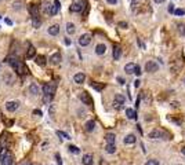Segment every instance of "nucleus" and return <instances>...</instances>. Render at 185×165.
Listing matches in <instances>:
<instances>
[{"instance_id":"obj_1","label":"nucleus","mask_w":185,"mask_h":165,"mask_svg":"<svg viewBox=\"0 0 185 165\" xmlns=\"http://www.w3.org/2000/svg\"><path fill=\"white\" fill-rule=\"evenodd\" d=\"M55 89H57V85H55V83H49V84H44V85H43L44 102H50L51 99L54 98Z\"/></svg>"},{"instance_id":"obj_2","label":"nucleus","mask_w":185,"mask_h":165,"mask_svg":"<svg viewBox=\"0 0 185 165\" xmlns=\"http://www.w3.org/2000/svg\"><path fill=\"white\" fill-rule=\"evenodd\" d=\"M13 161H14V157L9 150H4L0 154V164L1 165H13Z\"/></svg>"},{"instance_id":"obj_3","label":"nucleus","mask_w":185,"mask_h":165,"mask_svg":"<svg viewBox=\"0 0 185 165\" xmlns=\"http://www.w3.org/2000/svg\"><path fill=\"white\" fill-rule=\"evenodd\" d=\"M84 6H86V3H84L83 0H75L72 4H71L69 10H71L72 13H81V11L84 10Z\"/></svg>"},{"instance_id":"obj_4","label":"nucleus","mask_w":185,"mask_h":165,"mask_svg":"<svg viewBox=\"0 0 185 165\" xmlns=\"http://www.w3.org/2000/svg\"><path fill=\"white\" fill-rule=\"evenodd\" d=\"M90 43H91L90 33H84V35H81L80 37H79V44H80L81 47H86V45H89Z\"/></svg>"},{"instance_id":"obj_5","label":"nucleus","mask_w":185,"mask_h":165,"mask_svg":"<svg viewBox=\"0 0 185 165\" xmlns=\"http://www.w3.org/2000/svg\"><path fill=\"white\" fill-rule=\"evenodd\" d=\"M79 98H80L81 102L84 103V105H87V106H91V105H93V98H91L90 94L86 92V91H84V92H81V94L79 95Z\"/></svg>"},{"instance_id":"obj_6","label":"nucleus","mask_w":185,"mask_h":165,"mask_svg":"<svg viewBox=\"0 0 185 165\" xmlns=\"http://www.w3.org/2000/svg\"><path fill=\"white\" fill-rule=\"evenodd\" d=\"M145 70L149 72V73H155V72L159 70V65L155 61H148L145 65Z\"/></svg>"},{"instance_id":"obj_7","label":"nucleus","mask_w":185,"mask_h":165,"mask_svg":"<svg viewBox=\"0 0 185 165\" xmlns=\"http://www.w3.org/2000/svg\"><path fill=\"white\" fill-rule=\"evenodd\" d=\"M18 107H19L18 101H9V102L6 103V109H7L10 113H14L15 110H18Z\"/></svg>"},{"instance_id":"obj_8","label":"nucleus","mask_w":185,"mask_h":165,"mask_svg":"<svg viewBox=\"0 0 185 165\" xmlns=\"http://www.w3.org/2000/svg\"><path fill=\"white\" fill-rule=\"evenodd\" d=\"M124 96H123L122 94H116L115 95V102H113V107L115 109H120V107L123 106V103H124Z\"/></svg>"},{"instance_id":"obj_9","label":"nucleus","mask_w":185,"mask_h":165,"mask_svg":"<svg viewBox=\"0 0 185 165\" xmlns=\"http://www.w3.org/2000/svg\"><path fill=\"white\" fill-rule=\"evenodd\" d=\"M163 134H164V132H163L162 130H154V131H151V132H149L148 136L151 139H160L163 136Z\"/></svg>"},{"instance_id":"obj_10","label":"nucleus","mask_w":185,"mask_h":165,"mask_svg":"<svg viewBox=\"0 0 185 165\" xmlns=\"http://www.w3.org/2000/svg\"><path fill=\"white\" fill-rule=\"evenodd\" d=\"M6 62L9 63L13 69H15V67L18 66V63L21 62V61H18V58H15V57H7V58H6Z\"/></svg>"},{"instance_id":"obj_11","label":"nucleus","mask_w":185,"mask_h":165,"mask_svg":"<svg viewBox=\"0 0 185 165\" xmlns=\"http://www.w3.org/2000/svg\"><path fill=\"white\" fill-rule=\"evenodd\" d=\"M81 162H83V165H93L94 164V158H93L91 154H84L83 158H81Z\"/></svg>"},{"instance_id":"obj_12","label":"nucleus","mask_w":185,"mask_h":165,"mask_svg":"<svg viewBox=\"0 0 185 165\" xmlns=\"http://www.w3.org/2000/svg\"><path fill=\"white\" fill-rule=\"evenodd\" d=\"M50 62L53 63V65H59V62H61V54L54 52L51 57H50Z\"/></svg>"},{"instance_id":"obj_13","label":"nucleus","mask_w":185,"mask_h":165,"mask_svg":"<svg viewBox=\"0 0 185 165\" xmlns=\"http://www.w3.org/2000/svg\"><path fill=\"white\" fill-rule=\"evenodd\" d=\"M84 80H86V74H84V73H77V74H75V77H73V81H75L76 84H81V83H84Z\"/></svg>"},{"instance_id":"obj_14","label":"nucleus","mask_w":185,"mask_h":165,"mask_svg":"<svg viewBox=\"0 0 185 165\" xmlns=\"http://www.w3.org/2000/svg\"><path fill=\"white\" fill-rule=\"evenodd\" d=\"M136 140H137L136 135H133V134L126 135V138L123 139V142H124V144H133V143H136Z\"/></svg>"},{"instance_id":"obj_15","label":"nucleus","mask_w":185,"mask_h":165,"mask_svg":"<svg viewBox=\"0 0 185 165\" xmlns=\"http://www.w3.org/2000/svg\"><path fill=\"white\" fill-rule=\"evenodd\" d=\"M106 52V45L105 44H97L95 45V54L97 55H104Z\"/></svg>"},{"instance_id":"obj_16","label":"nucleus","mask_w":185,"mask_h":165,"mask_svg":"<svg viewBox=\"0 0 185 165\" xmlns=\"http://www.w3.org/2000/svg\"><path fill=\"white\" fill-rule=\"evenodd\" d=\"M35 57H36V50H35V47L32 44H29V48L26 51V58L32 59V58H35Z\"/></svg>"},{"instance_id":"obj_17","label":"nucleus","mask_w":185,"mask_h":165,"mask_svg":"<svg viewBox=\"0 0 185 165\" xmlns=\"http://www.w3.org/2000/svg\"><path fill=\"white\" fill-rule=\"evenodd\" d=\"M59 7H61V3H59V0H55L54 4L51 6V13H50V15H57Z\"/></svg>"},{"instance_id":"obj_18","label":"nucleus","mask_w":185,"mask_h":165,"mask_svg":"<svg viewBox=\"0 0 185 165\" xmlns=\"http://www.w3.org/2000/svg\"><path fill=\"white\" fill-rule=\"evenodd\" d=\"M59 33V25H51V26L49 28V35H51V36H57Z\"/></svg>"},{"instance_id":"obj_19","label":"nucleus","mask_w":185,"mask_h":165,"mask_svg":"<svg viewBox=\"0 0 185 165\" xmlns=\"http://www.w3.org/2000/svg\"><path fill=\"white\" fill-rule=\"evenodd\" d=\"M14 70L17 72L18 74H24V73H26V72H28V69H26V66H25V65H24L22 62H19V63H18V66L15 67Z\"/></svg>"},{"instance_id":"obj_20","label":"nucleus","mask_w":185,"mask_h":165,"mask_svg":"<svg viewBox=\"0 0 185 165\" xmlns=\"http://www.w3.org/2000/svg\"><path fill=\"white\" fill-rule=\"evenodd\" d=\"M35 63L39 65V66H44L46 65V57H43V55H37V57H35Z\"/></svg>"},{"instance_id":"obj_21","label":"nucleus","mask_w":185,"mask_h":165,"mask_svg":"<svg viewBox=\"0 0 185 165\" xmlns=\"http://www.w3.org/2000/svg\"><path fill=\"white\" fill-rule=\"evenodd\" d=\"M136 63H127L126 66H124V72L126 73H129V74H131V73H134L136 72Z\"/></svg>"},{"instance_id":"obj_22","label":"nucleus","mask_w":185,"mask_h":165,"mask_svg":"<svg viewBox=\"0 0 185 165\" xmlns=\"http://www.w3.org/2000/svg\"><path fill=\"white\" fill-rule=\"evenodd\" d=\"M41 11H43L44 14L51 13V6H50L49 1H43V4H41Z\"/></svg>"},{"instance_id":"obj_23","label":"nucleus","mask_w":185,"mask_h":165,"mask_svg":"<svg viewBox=\"0 0 185 165\" xmlns=\"http://www.w3.org/2000/svg\"><path fill=\"white\" fill-rule=\"evenodd\" d=\"M90 85L95 89V91H98V92H99V91H102V89L105 88V84H104V83H94V81H93Z\"/></svg>"},{"instance_id":"obj_24","label":"nucleus","mask_w":185,"mask_h":165,"mask_svg":"<svg viewBox=\"0 0 185 165\" xmlns=\"http://www.w3.org/2000/svg\"><path fill=\"white\" fill-rule=\"evenodd\" d=\"M31 14H32V18L33 19H37V17H39V8H37V6H31Z\"/></svg>"},{"instance_id":"obj_25","label":"nucleus","mask_w":185,"mask_h":165,"mask_svg":"<svg viewBox=\"0 0 185 165\" xmlns=\"http://www.w3.org/2000/svg\"><path fill=\"white\" fill-rule=\"evenodd\" d=\"M75 32H76V26H75V23H72V22L66 23V33H68V35H73Z\"/></svg>"},{"instance_id":"obj_26","label":"nucleus","mask_w":185,"mask_h":165,"mask_svg":"<svg viewBox=\"0 0 185 165\" xmlns=\"http://www.w3.org/2000/svg\"><path fill=\"white\" fill-rule=\"evenodd\" d=\"M84 128H86L87 132H91V131H94V128H95V121H93V120L87 121L86 125H84Z\"/></svg>"},{"instance_id":"obj_27","label":"nucleus","mask_w":185,"mask_h":165,"mask_svg":"<svg viewBox=\"0 0 185 165\" xmlns=\"http://www.w3.org/2000/svg\"><path fill=\"white\" fill-rule=\"evenodd\" d=\"M126 114H127V117H129L130 120H137L136 110H133V109H126Z\"/></svg>"},{"instance_id":"obj_28","label":"nucleus","mask_w":185,"mask_h":165,"mask_svg":"<svg viewBox=\"0 0 185 165\" xmlns=\"http://www.w3.org/2000/svg\"><path fill=\"white\" fill-rule=\"evenodd\" d=\"M120 55H122V48L116 45V47L113 48V59H115V61H117V59L120 58Z\"/></svg>"},{"instance_id":"obj_29","label":"nucleus","mask_w":185,"mask_h":165,"mask_svg":"<svg viewBox=\"0 0 185 165\" xmlns=\"http://www.w3.org/2000/svg\"><path fill=\"white\" fill-rule=\"evenodd\" d=\"M105 140H106V144L115 143V140H116V136H115V134H106V135H105Z\"/></svg>"},{"instance_id":"obj_30","label":"nucleus","mask_w":185,"mask_h":165,"mask_svg":"<svg viewBox=\"0 0 185 165\" xmlns=\"http://www.w3.org/2000/svg\"><path fill=\"white\" fill-rule=\"evenodd\" d=\"M105 152L109 153V154H113V153L116 152V146H115V143H111V144H106L105 146Z\"/></svg>"},{"instance_id":"obj_31","label":"nucleus","mask_w":185,"mask_h":165,"mask_svg":"<svg viewBox=\"0 0 185 165\" xmlns=\"http://www.w3.org/2000/svg\"><path fill=\"white\" fill-rule=\"evenodd\" d=\"M29 91H31V94H33V95H39V94H40V88H39L36 84H31Z\"/></svg>"},{"instance_id":"obj_32","label":"nucleus","mask_w":185,"mask_h":165,"mask_svg":"<svg viewBox=\"0 0 185 165\" xmlns=\"http://www.w3.org/2000/svg\"><path fill=\"white\" fill-rule=\"evenodd\" d=\"M13 8L17 10V11H18V10H21V8H22V1H21V0L14 1V3H13Z\"/></svg>"},{"instance_id":"obj_33","label":"nucleus","mask_w":185,"mask_h":165,"mask_svg":"<svg viewBox=\"0 0 185 165\" xmlns=\"http://www.w3.org/2000/svg\"><path fill=\"white\" fill-rule=\"evenodd\" d=\"M68 150H69L71 153H73V154H79V153H80L79 147H76V146H73V144H69V146H68Z\"/></svg>"},{"instance_id":"obj_34","label":"nucleus","mask_w":185,"mask_h":165,"mask_svg":"<svg viewBox=\"0 0 185 165\" xmlns=\"http://www.w3.org/2000/svg\"><path fill=\"white\" fill-rule=\"evenodd\" d=\"M54 113H55V105H50L49 106V114L51 117H54Z\"/></svg>"},{"instance_id":"obj_35","label":"nucleus","mask_w":185,"mask_h":165,"mask_svg":"<svg viewBox=\"0 0 185 165\" xmlns=\"http://www.w3.org/2000/svg\"><path fill=\"white\" fill-rule=\"evenodd\" d=\"M3 79H4V81H7V84H9V85L13 84V76H10V74H6Z\"/></svg>"},{"instance_id":"obj_36","label":"nucleus","mask_w":185,"mask_h":165,"mask_svg":"<svg viewBox=\"0 0 185 165\" xmlns=\"http://www.w3.org/2000/svg\"><path fill=\"white\" fill-rule=\"evenodd\" d=\"M57 135H58V136H61L62 139H71V138H69V135L65 134V132H62V131H57Z\"/></svg>"},{"instance_id":"obj_37","label":"nucleus","mask_w":185,"mask_h":165,"mask_svg":"<svg viewBox=\"0 0 185 165\" xmlns=\"http://www.w3.org/2000/svg\"><path fill=\"white\" fill-rule=\"evenodd\" d=\"M145 165H159V161L158 160H148L145 162Z\"/></svg>"},{"instance_id":"obj_38","label":"nucleus","mask_w":185,"mask_h":165,"mask_svg":"<svg viewBox=\"0 0 185 165\" xmlns=\"http://www.w3.org/2000/svg\"><path fill=\"white\" fill-rule=\"evenodd\" d=\"M174 14H176V15H184V14H185V10L177 8V10H174Z\"/></svg>"},{"instance_id":"obj_39","label":"nucleus","mask_w":185,"mask_h":165,"mask_svg":"<svg viewBox=\"0 0 185 165\" xmlns=\"http://www.w3.org/2000/svg\"><path fill=\"white\" fill-rule=\"evenodd\" d=\"M41 114H43V113H41V110H39V109H35V110H33V116L41 117Z\"/></svg>"},{"instance_id":"obj_40","label":"nucleus","mask_w":185,"mask_h":165,"mask_svg":"<svg viewBox=\"0 0 185 165\" xmlns=\"http://www.w3.org/2000/svg\"><path fill=\"white\" fill-rule=\"evenodd\" d=\"M178 30H180V33L182 36H185V25H180V26H178Z\"/></svg>"},{"instance_id":"obj_41","label":"nucleus","mask_w":185,"mask_h":165,"mask_svg":"<svg viewBox=\"0 0 185 165\" xmlns=\"http://www.w3.org/2000/svg\"><path fill=\"white\" fill-rule=\"evenodd\" d=\"M141 73H142V72H141V67L138 66V65H137V66H136V72H134V74H137V76H141Z\"/></svg>"},{"instance_id":"obj_42","label":"nucleus","mask_w":185,"mask_h":165,"mask_svg":"<svg viewBox=\"0 0 185 165\" xmlns=\"http://www.w3.org/2000/svg\"><path fill=\"white\" fill-rule=\"evenodd\" d=\"M117 25H119L120 28H123V29H127V28H129V23L127 22H119Z\"/></svg>"},{"instance_id":"obj_43","label":"nucleus","mask_w":185,"mask_h":165,"mask_svg":"<svg viewBox=\"0 0 185 165\" xmlns=\"http://www.w3.org/2000/svg\"><path fill=\"white\" fill-rule=\"evenodd\" d=\"M33 26L39 28V26H40V21H39V19H33Z\"/></svg>"},{"instance_id":"obj_44","label":"nucleus","mask_w":185,"mask_h":165,"mask_svg":"<svg viewBox=\"0 0 185 165\" xmlns=\"http://www.w3.org/2000/svg\"><path fill=\"white\" fill-rule=\"evenodd\" d=\"M169 13H174V4L173 3L169 6Z\"/></svg>"},{"instance_id":"obj_45","label":"nucleus","mask_w":185,"mask_h":165,"mask_svg":"<svg viewBox=\"0 0 185 165\" xmlns=\"http://www.w3.org/2000/svg\"><path fill=\"white\" fill-rule=\"evenodd\" d=\"M140 83H141V81L137 79V80L134 81V87H136V88H138V87H140Z\"/></svg>"},{"instance_id":"obj_46","label":"nucleus","mask_w":185,"mask_h":165,"mask_svg":"<svg viewBox=\"0 0 185 165\" xmlns=\"http://www.w3.org/2000/svg\"><path fill=\"white\" fill-rule=\"evenodd\" d=\"M57 162H58V165H62V160H61V157L57 154Z\"/></svg>"},{"instance_id":"obj_47","label":"nucleus","mask_w":185,"mask_h":165,"mask_svg":"<svg viewBox=\"0 0 185 165\" xmlns=\"http://www.w3.org/2000/svg\"><path fill=\"white\" fill-rule=\"evenodd\" d=\"M117 81H119V84H124V79H122V77H117Z\"/></svg>"},{"instance_id":"obj_48","label":"nucleus","mask_w":185,"mask_h":165,"mask_svg":"<svg viewBox=\"0 0 185 165\" xmlns=\"http://www.w3.org/2000/svg\"><path fill=\"white\" fill-rule=\"evenodd\" d=\"M106 3H109V4H116L117 0H106Z\"/></svg>"},{"instance_id":"obj_49","label":"nucleus","mask_w":185,"mask_h":165,"mask_svg":"<svg viewBox=\"0 0 185 165\" xmlns=\"http://www.w3.org/2000/svg\"><path fill=\"white\" fill-rule=\"evenodd\" d=\"M136 107H137V109L140 107V96H138V98H137V101H136Z\"/></svg>"},{"instance_id":"obj_50","label":"nucleus","mask_w":185,"mask_h":165,"mask_svg":"<svg viewBox=\"0 0 185 165\" xmlns=\"http://www.w3.org/2000/svg\"><path fill=\"white\" fill-rule=\"evenodd\" d=\"M65 44L69 45V44H71V40H69V39H65Z\"/></svg>"},{"instance_id":"obj_51","label":"nucleus","mask_w":185,"mask_h":165,"mask_svg":"<svg viewBox=\"0 0 185 165\" xmlns=\"http://www.w3.org/2000/svg\"><path fill=\"white\" fill-rule=\"evenodd\" d=\"M171 106H174V107H178V102H173V103H171Z\"/></svg>"},{"instance_id":"obj_52","label":"nucleus","mask_w":185,"mask_h":165,"mask_svg":"<svg viewBox=\"0 0 185 165\" xmlns=\"http://www.w3.org/2000/svg\"><path fill=\"white\" fill-rule=\"evenodd\" d=\"M6 23H7V25H13V22H11L10 19H6Z\"/></svg>"},{"instance_id":"obj_53","label":"nucleus","mask_w":185,"mask_h":165,"mask_svg":"<svg viewBox=\"0 0 185 165\" xmlns=\"http://www.w3.org/2000/svg\"><path fill=\"white\" fill-rule=\"evenodd\" d=\"M163 1H166V0H155V3H163Z\"/></svg>"},{"instance_id":"obj_54","label":"nucleus","mask_w":185,"mask_h":165,"mask_svg":"<svg viewBox=\"0 0 185 165\" xmlns=\"http://www.w3.org/2000/svg\"><path fill=\"white\" fill-rule=\"evenodd\" d=\"M181 153H182V154H185V146H182V149H181Z\"/></svg>"},{"instance_id":"obj_55","label":"nucleus","mask_w":185,"mask_h":165,"mask_svg":"<svg viewBox=\"0 0 185 165\" xmlns=\"http://www.w3.org/2000/svg\"><path fill=\"white\" fill-rule=\"evenodd\" d=\"M31 165H33V164H31Z\"/></svg>"}]
</instances>
